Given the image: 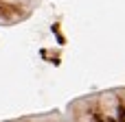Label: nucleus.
<instances>
[{
  "instance_id": "1",
  "label": "nucleus",
  "mask_w": 125,
  "mask_h": 122,
  "mask_svg": "<svg viewBox=\"0 0 125 122\" xmlns=\"http://www.w3.org/2000/svg\"><path fill=\"white\" fill-rule=\"evenodd\" d=\"M119 122H125V107L119 105Z\"/></svg>"
},
{
  "instance_id": "2",
  "label": "nucleus",
  "mask_w": 125,
  "mask_h": 122,
  "mask_svg": "<svg viewBox=\"0 0 125 122\" xmlns=\"http://www.w3.org/2000/svg\"><path fill=\"white\" fill-rule=\"evenodd\" d=\"M105 122H116V120H114V118H108V120H105Z\"/></svg>"
}]
</instances>
